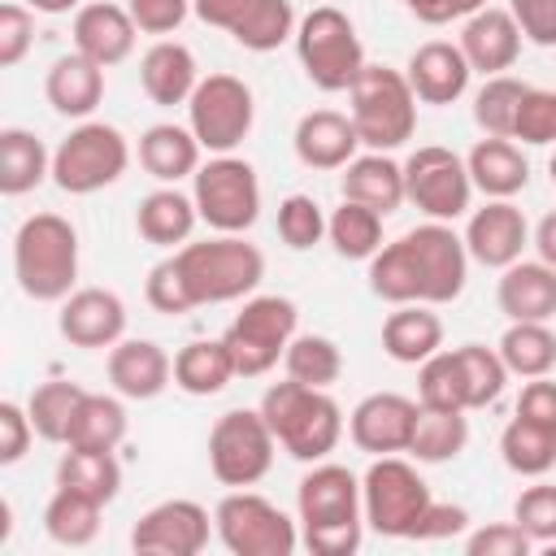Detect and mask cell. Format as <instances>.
<instances>
[{
  "label": "cell",
  "mask_w": 556,
  "mask_h": 556,
  "mask_svg": "<svg viewBox=\"0 0 556 556\" xmlns=\"http://www.w3.org/2000/svg\"><path fill=\"white\" fill-rule=\"evenodd\" d=\"M443 348V321L430 304H395L382 321V352L400 365H421Z\"/></svg>",
  "instance_id": "31"
},
{
  "label": "cell",
  "mask_w": 556,
  "mask_h": 556,
  "mask_svg": "<svg viewBox=\"0 0 556 556\" xmlns=\"http://www.w3.org/2000/svg\"><path fill=\"white\" fill-rule=\"evenodd\" d=\"M213 530L230 556H291L300 543L295 521L248 486L222 495L213 508Z\"/></svg>",
  "instance_id": "11"
},
{
  "label": "cell",
  "mask_w": 556,
  "mask_h": 556,
  "mask_svg": "<svg viewBox=\"0 0 556 556\" xmlns=\"http://www.w3.org/2000/svg\"><path fill=\"white\" fill-rule=\"evenodd\" d=\"M295 326H300V308L287 295H248L239 317L222 334V343L235 361V374L239 378L269 374L287 356V343L295 339Z\"/></svg>",
  "instance_id": "7"
},
{
  "label": "cell",
  "mask_w": 556,
  "mask_h": 556,
  "mask_svg": "<svg viewBox=\"0 0 556 556\" xmlns=\"http://www.w3.org/2000/svg\"><path fill=\"white\" fill-rule=\"evenodd\" d=\"M495 304L508 321L556 317V269L547 261H513L508 269H500Z\"/></svg>",
  "instance_id": "25"
},
{
  "label": "cell",
  "mask_w": 556,
  "mask_h": 556,
  "mask_svg": "<svg viewBox=\"0 0 556 556\" xmlns=\"http://www.w3.org/2000/svg\"><path fill=\"white\" fill-rule=\"evenodd\" d=\"M126 9L143 35H174L187 22L191 0H126Z\"/></svg>",
  "instance_id": "55"
},
{
  "label": "cell",
  "mask_w": 556,
  "mask_h": 556,
  "mask_svg": "<svg viewBox=\"0 0 556 556\" xmlns=\"http://www.w3.org/2000/svg\"><path fill=\"white\" fill-rule=\"evenodd\" d=\"M282 365H287V378L326 391V387H334L339 374H343V352H339V343L326 339V334H295V339L287 343Z\"/></svg>",
  "instance_id": "42"
},
{
  "label": "cell",
  "mask_w": 556,
  "mask_h": 556,
  "mask_svg": "<svg viewBox=\"0 0 556 556\" xmlns=\"http://www.w3.org/2000/svg\"><path fill=\"white\" fill-rule=\"evenodd\" d=\"M56 486H74L100 504H113L122 491V465L113 452H96V447H70L56 460Z\"/></svg>",
  "instance_id": "37"
},
{
  "label": "cell",
  "mask_w": 556,
  "mask_h": 556,
  "mask_svg": "<svg viewBox=\"0 0 556 556\" xmlns=\"http://www.w3.org/2000/svg\"><path fill=\"white\" fill-rule=\"evenodd\" d=\"M261 417L269 421L282 452L308 465L326 460L343 439V408L321 387H304L295 378L274 382L261 395Z\"/></svg>",
  "instance_id": "3"
},
{
  "label": "cell",
  "mask_w": 556,
  "mask_h": 556,
  "mask_svg": "<svg viewBox=\"0 0 556 556\" xmlns=\"http://www.w3.org/2000/svg\"><path fill=\"white\" fill-rule=\"evenodd\" d=\"M430 500L434 495H430L426 478L400 456H378L361 478L365 526L378 530L382 539H413Z\"/></svg>",
  "instance_id": "10"
},
{
  "label": "cell",
  "mask_w": 556,
  "mask_h": 556,
  "mask_svg": "<svg viewBox=\"0 0 556 556\" xmlns=\"http://www.w3.org/2000/svg\"><path fill=\"white\" fill-rule=\"evenodd\" d=\"M200 222V208L191 195H182L178 187H156L139 200L135 208V230L139 239L156 243V248H174V243H187L191 230Z\"/></svg>",
  "instance_id": "32"
},
{
  "label": "cell",
  "mask_w": 556,
  "mask_h": 556,
  "mask_svg": "<svg viewBox=\"0 0 556 556\" xmlns=\"http://www.w3.org/2000/svg\"><path fill=\"white\" fill-rule=\"evenodd\" d=\"M500 356L508 374L543 378L556 369V334L547 330V321H508V330L500 334Z\"/></svg>",
  "instance_id": "39"
},
{
  "label": "cell",
  "mask_w": 556,
  "mask_h": 556,
  "mask_svg": "<svg viewBox=\"0 0 556 556\" xmlns=\"http://www.w3.org/2000/svg\"><path fill=\"white\" fill-rule=\"evenodd\" d=\"M22 4H30L35 13H52V17L56 13H70V9H83L78 0H22Z\"/></svg>",
  "instance_id": "62"
},
{
  "label": "cell",
  "mask_w": 556,
  "mask_h": 556,
  "mask_svg": "<svg viewBox=\"0 0 556 556\" xmlns=\"http://www.w3.org/2000/svg\"><path fill=\"white\" fill-rule=\"evenodd\" d=\"M109 382L122 400H156L174 382V361L152 339H122L109 348Z\"/></svg>",
  "instance_id": "23"
},
{
  "label": "cell",
  "mask_w": 556,
  "mask_h": 556,
  "mask_svg": "<svg viewBox=\"0 0 556 556\" xmlns=\"http://www.w3.org/2000/svg\"><path fill=\"white\" fill-rule=\"evenodd\" d=\"M465 552L469 556H530L534 539L517 521H491L465 539Z\"/></svg>",
  "instance_id": "53"
},
{
  "label": "cell",
  "mask_w": 556,
  "mask_h": 556,
  "mask_svg": "<svg viewBox=\"0 0 556 556\" xmlns=\"http://www.w3.org/2000/svg\"><path fill=\"white\" fill-rule=\"evenodd\" d=\"M130 165V143L109 122H83L74 126L56 152H52V182L65 195H91L113 187Z\"/></svg>",
  "instance_id": "8"
},
{
  "label": "cell",
  "mask_w": 556,
  "mask_h": 556,
  "mask_svg": "<svg viewBox=\"0 0 556 556\" xmlns=\"http://www.w3.org/2000/svg\"><path fill=\"white\" fill-rule=\"evenodd\" d=\"M508 13L521 26V39L556 48V0H508Z\"/></svg>",
  "instance_id": "54"
},
{
  "label": "cell",
  "mask_w": 556,
  "mask_h": 556,
  "mask_svg": "<svg viewBox=\"0 0 556 556\" xmlns=\"http://www.w3.org/2000/svg\"><path fill=\"white\" fill-rule=\"evenodd\" d=\"M295 9H291V0H261L252 13H248V22L230 35L239 48H248V52H274L278 43H287V39H295Z\"/></svg>",
  "instance_id": "47"
},
{
  "label": "cell",
  "mask_w": 556,
  "mask_h": 556,
  "mask_svg": "<svg viewBox=\"0 0 556 556\" xmlns=\"http://www.w3.org/2000/svg\"><path fill=\"white\" fill-rule=\"evenodd\" d=\"M404 78L413 87V96L421 104H456L465 91H469V61L460 52V43H447V39H430L421 43L408 65H404Z\"/></svg>",
  "instance_id": "20"
},
{
  "label": "cell",
  "mask_w": 556,
  "mask_h": 556,
  "mask_svg": "<svg viewBox=\"0 0 556 556\" xmlns=\"http://www.w3.org/2000/svg\"><path fill=\"white\" fill-rule=\"evenodd\" d=\"M417 413H421L417 400L395 395V391H374V395H365V400L352 408L348 434H352V443H356L361 452H369V456H395V452H408Z\"/></svg>",
  "instance_id": "17"
},
{
  "label": "cell",
  "mask_w": 556,
  "mask_h": 556,
  "mask_svg": "<svg viewBox=\"0 0 556 556\" xmlns=\"http://www.w3.org/2000/svg\"><path fill=\"white\" fill-rule=\"evenodd\" d=\"M417 404H421V408H443V413H469L456 348H452V352L439 348L430 361L417 365Z\"/></svg>",
  "instance_id": "43"
},
{
  "label": "cell",
  "mask_w": 556,
  "mask_h": 556,
  "mask_svg": "<svg viewBox=\"0 0 556 556\" xmlns=\"http://www.w3.org/2000/svg\"><path fill=\"white\" fill-rule=\"evenodd\" d=\"M526 243H530V226L513 200H486L482 208L469 213V226H465L469 261L486 269H508L513 261H521Z\"/></svg>",
  "instance_id": "19"
},
{
  "label": "cell",
  "mask_w": 556,
  "mask_h": 556,
  "mask_svg": "<svg viewBox=\"0 0 556 556\" xmlns=\"http://www.w3.org/2000/svg\"><path fill=\"white\" fill-rule=\"evenodd\" d=\"M182 282L200 304H230L243 300L261 287L265 278V256L256 243H248L243 235H217V239H200V243H182L174 252Z\"/></svg>",
  "instance_id": "4"
},
{
  "label": "cell",
  "mask_w": 556,
  "mask_h": 556,
  "mask_svg": "<svg viewBox=\"0 0 556 556\" xmlns=\"http://www.w3.org/2000/svg\"><path fill=\"white\" fill-rule=\"evenodd\" d=\"M100 513H104L100 500H91L74 486H56L52 500L43 504V530L61 547H87L100 534Z\"/></svg>",
  "instance_id": "35"
},
{
  "label": "cell",
  "mask_w": 556,
  "mask_h": 556,
  "mask_svg": "<svg viewBox=\"0 0 556 556\" xmlns=\"http://www.w3.org/2000/svg\"><path fill=\"white\" fill-rule=\"evenodd\" d=\"M143 300H148L156 313H169V317H178V313H191V308H195V300H191V291H187L182 269H178V261H174V256H165V261H156V265L148 269Z\"/></svg>",
  "instance_id": "51"
},
{
  "label": "cell",
  "mask_w": 556,
  "mask_h": 556,
  "mask_svg": "<svg viewBox=\"0 0 556 556\" xmlns=\"http://www.w3.org/2000/svg\"><path fill=\"white\" fill-rule=\"evenodd\" d=\"M456 361H460V378H465V400H469V408L495 404L500 391H504V382H508V365H504L500 348L460 343V348H456Z\"/></svg>",
  "instance_id": "45"
},
{
  "label": "cell",
  "mask_w": 556,
  "mask_h": 556,
  "mask_svg": "<svg viewBox=\"0 0 556 556\" xmlns=\"http://www.w3.org/2000/svg\"><path fill=\"white\" fill-rule=\"evenodd\" d=\"M413 265L421 274V304H452L469 278V248L452 222H426L404 235Z\"/></svg>",
  "instance_id": "15"
},
{
  "label": "cell",
  "mask_w": 556,
  "mask_h": 556,
  "mask_svg": "<svg viewBox=\"0 0 556 556\" xmlns=\"http://www.w3.org/2000/svg\"><path fill=\"white\" fill-rule=\"evenodd\" d=\"M274 430L261 408H230L208 430V469L222 486H256L274 465Z\"/></svg>",
  "instance_id": "12"
},
{
  "label": "cell",
  "mask_w": 556,
  "mask_h": 556,
  "mask_svg": "<svg viewBox=\"0 0 556 556\" xmlns=\"http://www.w3.org/2000/svg\"><path fill=\"white\" fill-rule=\"evenodd\" d=\"M513 521L539 543H556V486L552 482H534L517 495L513 504Z\"/></svg>",
  "instance_id": "50"
},
{
  "label": "cell",
  "mask_w": 556,
  "mask_h": 556,
  "mask_svg": "<svg viewBox=\"0 0 556 556\" xmlns=\"http://www.w3.org/2000/svg\"><path fill=\"white\" fill-rule=\"evenodd\" d=\"M30 439H35L30 413L22 404L4 400L0 404V465H17L26 456V447H30Z\"/></svg>",
  "instance_id": "56"
},
{
  "label": "cell",
  "mask_w": 556,
  "mask_h": 556,
  "mask_svg": "<svg viewBox=\"0 0 556 556\" xmlns=\"http://www.w3.org/2000/svg\"><path fill=\"white\" fill-rule=\"evenodd\" d=\"M352 100V126L361 135V148L369 152H395L417 130V96L404 78V70L391 65H365L361 78L348 91Z\"/></svg>",
  "instance_id": "5"
},
{
  "label": "cell",
  "mask_w": 556,
  "mask_h": 556,
  "mask_svg": "<svg viewBox=\"0 0 556 556\" xmlns=\"http://www.w3.org/2000/svg\"><path fill=\"white\" fill-rule=\"evenodd\" d=\"M326 239L343 261H369L382 248V213L356 200H343L326 217Z\"/></svg>",
  "instance_id": "38"
},
{
  "label": "cell",
  "mask_w": 556,
  "mask_h": 556,
  "mask_svg": "<svg viewBox=\"0 0 556 556\" xmlns=\"http://www.w3.org/2000/svg\"><path fill=\"white\" fill-rule=\"evenodd\" d=\"M191 200L204 226H213L217 235H243L261 217V178L243 156L217 152L208 165L195 169Z\"/></svg>",
  "instance_id": "9"
},
{
  "label": "cell",
  "mask_w": 556,
  "mask_h": 556,
  "mask_svg": "<svg viewBox=\"0 0 556 556\" xmlns=\"http://www.w3.org/2000/svg\"><path fill=\"white\" fill-rule=\"evenodd\" d=\"M469 443V421L465 413H443V408H421L417 413V426H413V443L408 452L421 460V465H443V460H456Z\"/></svg>",
  "instance_id": "41"
},
{
  "label": "cell",
  "mask_w": 556,
  "mask_h": 556,
  "mask_svg": "<svg viewBox=\"0 0 556 556\" xmlns=\"http://www.w3.org/2000/svg\"><path fill=\"white\" fill-rule=\"evenodd\" d=\"M56 330L70 348H113L126 334V304L109 287H78L61 300Z\"/></svg>",
  "instance_id": "18"
},
{
  "label": "cell",
  "mask_w": 556,
  "mask_h": 556,
  "mask_svg": "<svg viewBox=\"0 0 556 556\" xmlns=\"http://www.w3.org/2000/svg\"><path fill=\"white\" fill-rule=\"evenodd\" d=\"M122 439H126V408H122V400L83 391V400L74 408V421H70V434H65V447L113 452Z\"/></svg>",
  "instance_id": "36"
},
{
  "label": "cell",
  "mask_w": 556,
  "mask_h": 556,
  "mask_svg": "<svg viewBox=\"0 0 556 556\" xmlns=\"http://www.w3.org/2000/svg\"><path fill=\"white\" fill-rule=\"evenodd\" d=\"M343 200H356V204H369L378 208L382 217H391L408 191H404V165L391 161V152H365V156H352L343 165Z\"/></svg>",
  "instance_id": "29"
},
{
  "label": "cell",
  "mask_w": 556,
  "mask_h": 556,
  "mask_svg": "<svg viewBox=\"0 0 556 556\" xmlns=\"http://www.w3.org/2000/svg\"><path fill=\"white\" fill-rule=\"evenodd\" d=\"M404 191L430 222H456L469 213L473 178L465 156H456L452 148L426 143L404 161Z\"/></svg>",
  "instance_id": "14"
},
{
  "label": "cell",
  "mask_w": 556,
  "mask_h": 556,
  "mask_svg": "<svg viewBox=\"0 0 556 556\" xmlns=\"http://www.w3.org/2000/svg\"><path fill=\"white\" fill-rule=\"evenodd\" d=\"M139 165L174 187L178 178H195L200 169V139L191 135V126H174V122H156L139 135Z\"/></svg>",
  "instance_id": "30"
},
{
  "label": "cell",
  "mask_w": 556,
  "mask_h": 556,
  "mask_svg": "<svg viewBox=\"0 0 556 556\" xmlns=\"http://www.w3.org/2000/svg\"><path fill=\"white\" fill-rule=\"evenodd\" d=\"M513 139H521L530 148L556 143V91L526 87L521 109H517V122H513Z\"/></svg>",
  "instance_id": "49"
},
{
  "label": "cell",
  "mask_w": 556,
  "mask_h": 556,
  "mask_svg": "<svg viewBox=\"0 0 556 556\" xmlns=\"http://www.w3.org/2000/svg\"><path fill=\"white\" fill-rule=\"evenodd\" d=\"M530 243H534V252H539V261H547V265L556 269V208H552V213H543V222L534 226V235H530Z\"/></svg>",
  "instance_id": "61"
},
{
  "label": "cell",
  "mask_w": 556,
  "mask_h": 556,
  "mask_svg": "<svg viewBox=\"0 0 556 556\" xmlns=\"http://www.w3.org/2000/svg\"><path fill=\"white\" fill-rule=\"evenodd\" d=\"M78 400H83V387L78 382H65V378H52V382L35 387L30 400H26V413H30L35 434L48 439V443H65Z\"/></svg>",
  "instance_id": "44"
},
{
  "label": "cell",
  "mask_w": 556,
  "mask_h": 556,
  "mask_svg": "<svg viewBox=\"0 0 556 556\" xmlns=\"http://www.w3.org/2000/svg\"><path fill=\"white\" fill-rule=\"evenodd\" d=\"M521 96H526V83H517L508 74H491L473 96V122L482 126V135L513 139V122H517Z\"/></svg>",
  "instance_id": "46"
},
{
  "label": "cell",
  "mask_w": 556,
  "mask_h": 556,
  "mask_svg": "<svg viewBox=\"0 0 556 556\" xmlns=\"http://www.w3.org/2000/svg\"><path fill=\"white\" fill-rule=\"evenodd\" d=\"M52 174V152L43 148L39 135L22 126L0 130V191L4 195H26Z\"/></svg>",
  "instance_id": "34"
},
{
  "label": "cell",
  "mask_w": 556,
  "mask_h": 556,
  "mask_svg": "<svg viewBox=\"0 0 556 556\" xmlns=\"http://www.w3.org/2000/svg\"><path fill=\"white\" fill-rule=\"evenodd\" d=\"M547 174H552V187H556V152H552V161H547Z\"/></svg>",
  "instance_id": "63"
},
{
  "label": "cell",
  "mask_w": 556,
  "mask_h": 556,
  "mask_svg": "<svg viewBox=\"0 0 556 556\" xmlns=\"http://www.w3.org/2000/svg\"><path fill=\"white\" fill-rule=\"evenodd\" d=\"M256 122L252 87L235 74H208L187 100V126L208 152H235Z\"/></svg>",
  "instance_id": "13"
},
{
  "label": "cell",
  "mask_w": 556,
  "mask_h": 556,
  "mask_svg": "<svg viewBox=\"0 0 556 556\" xmlns=\"http://www.w3.org/2000/svg\"><path fill=\"white\" fill-rule=\"evenodd\" d=\"M465 165H469L473 191H482L486 200H513L530 182V161L513 139H495V135L478 139Z\"/></svg>",
  "instance_id": "28"
},
{
  "label": "cell",
  "mask_w": 556,
  "mask_h": 556,
  "mask_svg": "<svg viewBox=\"0 0 556 556\" xmlns=\"http://www.w3.org/2000/svg\"><path fill=\"white\" fill-rule=\"evenodd\" d=\"M130 547L143 556H200L208 547V508L195 500H161L135 521Z\"/></svg>",
  "instance_id": "16"
},
{
  "label": "cell",
  "mask_w": 556,
  "mask_h": 556,
  "mask_svg": "<svg viewBox=\"0 0 556 556\" xmlns=\"http://www.w3.org/2000/svg\"><path fill=\"white\" fill-rule=\"evenodd\" d=\"M295 508L304 526V547L313 556H352L365 534V504H361V478L348 465L317 460L300 486Z\"/></svg>",
  "instance_id": "1"
},
{
  "label": "cell",
  "mask_w": 556,
  "mask_h": 556,
  "mask_svg": "<svg viewBox=\"0 0 556 556\" xmlns=\"http://www.w3.org/2000/svg\"><path fill=\"white\" fill-rule=\"evenodd\" d=\"M295 56H300V70L308 74V83L321 87V91H352V83L369 65L352 17L334 4H313L300 17Z\"/></svg>",
  "instance_id": "6"
},
{
  "label": "cell",
  "mask_w": 556,
  "mask_h": 556,
  "mask_svg": "<svg viewBox=\"0 0 556 556\" xmlns=\"http://www.w3.org/2000/svg\"><path fill=\"white\" fill-rule=\"evenodd\" d=\"M404 9L426 26H447L456 17H469V13L486 9V0H404Z\"/></svg>",
  "instance_id": "60"
},
{
  "label": "cell",
  "mask_w": 556,
  "mask_h": 556,
  "mask_svg": "<svg viewBox=\"0 0 556 556\" xmlns=\"http://www.w3.org/2000/svg\"><path fill=\"white\" fill-rule=\"evenodd\" d=\"M278 239L295 252H308L313 243L326 239V213L313 195H287L278 204Z\"/></svg>",
  "instance_id": "48"
},
{
  "label": "cell",
  "mask_w": 556,
  "mask_h": 556,
  "mask_svg": "<svg viewBox=\"0 0 556 556\" xmlns=\"http://www.w3.org/2000/svg\"><path fill=\"white\" fill-rule=\"evenodd\" d=\"M517 417L534 421V426H547L556 430V382L543 374V378H530L517 395Z\"/></svg>",
  "instance_id": "58"
},
{
  "label": "cell",
  "mask_w": 556,
  "mask_h": 556,
  "mask_svg": "<svg viewBox=\"0 0 556 556\" xmlns=\"http://www.w3.org/2000/svg\"><path fill=\"white\" fill-rule=\"evenodd\" d=\"M321 4H326V0H321Z\"/></svg>",
  "instance_id": "64"
},
{
  "label": "cell",
  "mask_w": 556,
  "mask_h": 556,
  "mask_svg": "<svg viewBox=\"0 0 556 556\" xmlns=\"http://www.w3.org/2000/svg\"><path fill=\"white\" fill-rule=\"evenodd\" d=\"M465 526H469V513H465L460 504L430 500V504H426V513H421V521H417V534H413V539H421V543H439V539L460 534Z\"/></svg>",
  "instance_id": "57"
},
{
  "label": "cell",
  "mask_w": 556,
  "mask_h": 556,
  "mask_svg": "<svg viewBox=\"0 0 556 556\" xmlns=\"http://www.w3.org/2000/svg\"><path fill=\"white\" fill-rule=\"evenodd\" d=\"M43 96L61 117H91L104 100V65L83 52H65L52 61L43 78Z\"/></svg>",
  "instance_id": "27"
},
{
  "label": "cell",
  "mask_w": 556,
  "mask_h": 556,
  "mask_svg": "<svg viewBox=\"0 0 556 556\" xmlns=\"http://www.w3.org/2000/svg\"><path fill=\"white\" fill-rule=\"evenodd\" d=\"M139 87L152 104L161 109H174V104H187L191 91L200 87V65L191 56L187 43L178 39H156L143 61H139Z\"/></svg>",
  "instance_id": "26"
},
{
  "label": "cell",
  "mask_w": 556,
  "mask_h": 556,
  "mask_svg": "<svg viewBox=\"0 0 556 556\" xmlns=\"http://www.w3.org/2000/svg\"><path fill=\"white\" fill-rule=\"evenodd\" d=\"M460 52H465L469 70H478L486 78L491 74H504L521 56V26L513 22L508 9L486 4V9H478V13L465 17V26H460Z\"/></svg>",
  "instance_id": "22"
},
{
  "label": "cell",
  "mask_w": 556,
  "mask_h": 556,
  "mask_svg": "<svg viewBox=\"0 0 556 556\" xmlns=\"http://www.w3.org/2000/svg\"><path fill=\"white\" fill-rule=\"evenodd\" d=\"M500 456H504V465H508L513 473H521V478H543V473L556 465V430L534 426V421H526V417L513 413V421H508L504 434H500Z\"/></svg>",
  "instance_id": "40"
},
{
  "label": "cell",
  "mask_w": 556,
  "mask_h": 556,
  "mask_svg": "<svg viewBox=\"0 0 556 556\" xmlns=\"http://www.w3.org/2000/svg\"><path fill=\"white\" fill-rule=\"evenodd\" d=\"M135 17L126 4H109V0H91L74 13V52L91 56L96 65H122L135 52Z\"/></svg>",
  "instance_id": "21"
},
{
  "label": "cell",
  "mask_w": 556,
  "mask_h": 556,
  "mask_svg": "<svg viewBox=\"0 0 556 556\" xmlns=\"http://www.w3.org/2000/svg\"><path fill=\"white\" fill-rule=\"evenodd\" d=\"M13 278L22 295L61 304L78 282V230L61 213H35L13 235Z\"/></svg>",
  "instance_id": "2"
},
{
  "label": "cell",
  "mask_w": 556,
  "mask_h": 556,
  "mask_svg": "<svg viewBox=\"0 0 556 556\" xmlns=\"http://www.w3.org/2000/svg\"><path fill=\"white\" fill-rule=\"evenodd\" d=\"M256 4H261V0H191V13H195L204 26H217V30L235 35V30L248 22V13H252Z\"/></svg>",
  "instance_id": "59"
},
{
  "label": "cell",
  "mask_w": 556,
  "mask_h": 556,
  "mask_svg": "<svg viewBox=\"0 0 556 556\" xmlns=\"http://www.w3.org/2000/svg\"><path fill=\"white\" fill-rule=\"evenodd\" d=\"M230 378L239 374L222 339H191L174 352V387L187 395H217L230 387Z\"/></svg>",
  "instance_id": "33"
},
{
  "label": "cell",
  "mask_w": 556,
  "mask_h": 556,
  "mask_svg": "<svg viewBox=\"0 0 556 556\" xmlns=\"http://www.w3.org/2000/svg\"><path fill=\"white\" fill-rule=\"evenodd\" d=\"M291 143H295L300 165H308V169H343V165L356 156L361 135H356V126H352L348 113L313 109V113H304V117L295 122Z\"/></svg>",
  "instance_id": "24"
},
{
  "label": "cell",
  "mask_w": 556,
  "mask_h": 556,
  "mask_svg": "<svg viewBox=\"0 0 556 556\" xmlns=\"http://www.w3.org/2000/svg\"><path fill=\"white\" fill-rule=\"evenodd\" d=\"M30 43H35V9L4 0L0 4V65L13 70L30 52Z\"/></svg>",
  "instance_id": "52"
}]
</instances>
